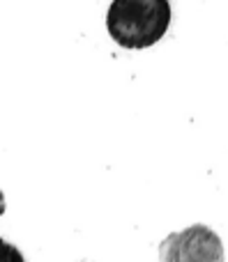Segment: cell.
Here are the masks:
<instances>
[{"instance_id": "cell-1", "label": "cell", "mask_w": 228, "mask_h": 262, "mask_svg": "<svg viewBox=\"0 0 228 262\" xmlns=\"http://www.w3.org/2000/svg\"><path fill=\"white\" fill-rule=\"evenodd\" d=\"M169 0H113L106 14L109 35L125 49L157 44L169 30Z\"/></svg>"}, {"instance_id": "cell-2", "label": "cell", "mask_w": 228, "mask_h": 262, "mask_svg": "<svg viewBox=\"0 0 228 262\" xmlns=\"http://www.w3.org/2000/svg\"><path fill=\"white\" fill-rule=\"evenodd\" d=\"M161 262H224L221 239L205 226L169 235L159 246Z\"/></svg>"}, {"instance_id": "cell-3", "label": "cell", "mask_w": 228, "mask_h": 262, "mask_svg": "<svg viewBox=\"0 0 228 262\" xmlns=\"http://www.w3.org/2000/svg\"><path fill=\"white\" fill-rule=\"evenodd\" d=\"M0 262H26V260H23V253L16 246L0 239Z\"/></svg>"}, {"instance_id": "cell-4", "label": "cell", "mask_w": 228, "mask_h": 262, "mask_svg": "<svg viewBox=\"0 0 228 262\" xmlns=\"http://www.w3.org/2000/svg\"><path fill=\"white\" fill-rule=\"evenodd\" d=\"M5 209H7V205H5V195H3V191H0V216L5 214Z\"/></svg>"}]
</instances>
